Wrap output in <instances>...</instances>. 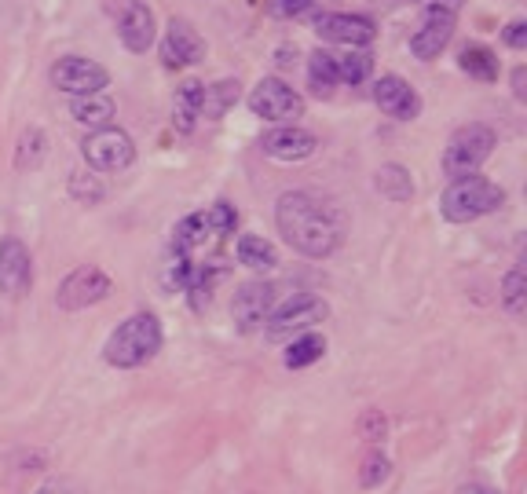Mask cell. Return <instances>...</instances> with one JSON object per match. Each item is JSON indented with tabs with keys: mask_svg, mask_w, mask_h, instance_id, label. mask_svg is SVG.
<instances>
[{
	"mask_svg": "<svg viewBox=\"0 0 527 494\" xmlns=\"http://www.w3.org/2000/svg\"><path fill=\"white\" fill-rule=\"evenodd\" d=\"M275 224L301 257L323 260L341 246V216L308 191L282 194L275 205Z\"/></svg>",
	"mask_w": 527,
	"mask_h": 494,
	"instance_id": "6da1fadb",
	"label": "cell"
},
{
	"mask_svg": "<svg viewBox=\"0 0 527 494\" xmlns=\"http://www.w3.org/2000/svg\"><path fill=\"white\" fill-rule=\"evenodd\" d=\"M502 304H506V312L513 315V319H520V315L527 312V271H524V264H517V268L506 275V282H502Z\"/></svg>",
	"mask_w": 527,
	"mask_h": 494,
	"instance_id": "83f0119b",
	"label": "cell"
},
{
	"mask_svg": "<svg viewBox=\"0 0 527 494\" xmlns=\"http://www.w3.org/2000/svg\"><path fill=\"white\" fill-rule=\"evenodd\" d=\"M454 22H458V11L436 8V4H425L418 30L410 33V52L418 55L421 63H432V59H436V55H440L443 48L451 44Z\"/></svg>",
	"mask_w": 527,
	"mask_h": 494,
	"instance_id": "8fae6325",
	"label": "cell"
},
{
	"mask_svg": "<svg viewBox=\"0 0 527 494\" xmlns=\"http://www.w3.org/2000/svg\"><path fill=\"white\" fill-rule=\"evenodd\" d=\"M458 494H498V491H491L487 484H465V487H458Z\"/></svg>",
	"mask_w": 527,
	"mask_h": 494,
	"instance_id": "74e56055",
	"label": "cell"
},
{
	"mask_svg": "<svg viewBox=\"0 0 527 494\" xmlns=\"http://www.w3.org/2000/svg\"><path fill=\"white\" fill-rule=\"evenodd\" d=\"M249 110L264 121H275V125H297V118L304 114V96L279 77H264L249 92Z\"/></svg>",
	"mask_w": 527,
	"mask_h": 494,
	"instance_id": "5b68a950",
	"label": "cell"
},
{
	"mask_svg": "<svg viewBox=\"0 0 527 494\" xmlns=\"http://www.w3.org/2000/svg\"><path fill=\"white\" fill-rule=\"evenodd\" d=\"M202 96H205L202 81H183V85L176 88V99H173L176 132H194V125L202 118Z\"/></svg>",
	"mask_w": 527,
	"mask_h": 494,
	"instance_id": "ac0fdd59",
	"label": "cell"
},
{
	"mask_svg": "<svg viewBox=\"0 0 527 494\" xmlns=\"http://www.w3.org/2000/svg\"><path fill=\"white\" fill-rule=\"evenodd\" d=\"M209 235H213V231H209V220H205V213L183 216L180 224H176V231H173V253L187 257V253H194L198 246H205V238H209Z\"/></svg>",
	"mask_w": 527,
	"mask_h": 494,
	"instance_id": "ffe728a7",
	"label": "cell"
},
{
	"mask_svg": "<svg viewBox=\"0 0 527 494\" xmlns=\"http://www.w3.org/2000/svg\"><path fill=\"white\" fill-rule=\"evenodd\" d=\"M238 260L253 271H271L275 264H279V253H275V246H271L268 238L242 235L238 238Z\"/></svg>",
	"mask_w": 527,
	"mask_h": 494,
	"instance_id": "603a6c76",
	"label": "cell"
},
{
	"mask_svg": "<svg viewBox=\"0 0 527 494\" xmlns=\"http://www.w3.org/2000/svg\"><path fill=\"white\" fill-rule=\"evenodd\" d=\"M205 59V41L198 37L191 22L173 19L165 26V37H162V63L169 70H187V66L202 63Z\"/></svg>",
	"mask_w": 527,
	"mask_h": 494,
	"instance_id": "9a60e30c",
	"label": "cell"
},
{
	"mask_svg": "<svg viewBox=\"0 0 527 494\" xmlns=\"http://www.w3.org/2000/svg\"><path fill=\"white\" fill-rule=\"evenodd\" d=\"M44 132L41 129H26L22 132V140H19V154H15V165H19L22 172L26 169H37L41 165V158H44Z\"/></svg>",
	"mask_w": 527,
	"mask_h": 494,
	"instance_id": "f1b7e54d",
	"label": "cell"
},
{
	"mask_svg": "<svg viewBox=\"0 0 527 494\" xmlns=\"http://www.w3.org/2000/svg\"><path fill=\"white\" fill-rule=\"evenodd\" d=\"M81 154L92 172H125L132 162H136V143H132L129 132L121 129H96L81 143Z\"/></svg>",
	"mask_w": 527,
	"mask_h": 494,
	"instance_id": "8992f818",
	"label": "cell"
},
{
	"mask_svg": "<svg viewBox=\"0 0 527 494\" xmlns=\"http://www.w3.org/2000/svg\"><path fill=\"white\" fill-rule=\"evenodd\" d=\"M165 333H162V323H158V315L151 312H136L132 319L118 326V330L107 337V355L110 366H118V370H132V366H143L151 363L158 348H162Z\"/></svg>",
	"mask_w": 527,
	"mask_h": 494,
	"instance_id": "7a4b0ae2",
	"label": "cell"
},
{
	"mask_svg": "<svg viewBox=\"0 0 527 494\" xmlns=\"http://www.w3.org/2000/svg\"><path fill=\"white\" fill-rule=\"evenodd\" d=\"M315 0H279V8L286 11V15H304V11L312 8Z\"/></svg>",
	"mask_w": 527,
	"mask_h": 494,
	"instance_id": "8d00e7d4",
	"label": "cell"
},
{
	"mask_svg": "<svg viewBox=\"0 0 527 494\" xmlns=\"http://www.w3.org/2000/svg\"><path fill=\"white\" fill-rule=\"evenodd\" d=\"M205 220H209V231H213V235H235V227H238L235 205H227V202H216L213 209L205 213Z\"/></svg>",
	"mask_w": 527,
	"mask_h": 494,
	"instance_id": "1f68e13d",
	"label": "cell"
},
{
	"mask_svg": "<svg viewBox=\"0 0 527 494\" xmlns=\"http://www.w3.org/2000/svg\"><path fill=\"white\" fill-rule=\"evenodd\" d=\"M491 151H495V129L473 121V125H462V129L447 140L440 165L451 180H458V176H473V172L491 158Z\"/></svg>",
	"mask_w": 527,
	"mask_h": 494,
	"instance_id": "277c9868",
	"label": "cell"
},
{
	"mask_svg": "<svg viewBox=\"0 0 527 494\" xmlns=\"http://www.w3.org/2000/svg\"><path fill=\"white\" fill-rule=\"evenodd\" d=\"M374 103L381 107V114L396 121H414L421 114V96L418 88L407 85L399 74H381L374 81Z\"/></svg>",
	"mask_w": 527,
	"mask_h": 494,
	"instance_id": "5bb4252c",
	"label": "cell"
},
{
	"mask_svg": "<svg viewBox=\"0 0 527 494\" xmlns=\"http://www.w3.org/2000/svg\"><path fill=\"white\" fill-rule=\"evenodd\" d=\"M70 114H74L77 125H85V129H110V121H114V99L96 92V96H77L70 103Z\"/></svg>",
	"mask_w": 527,
	"mask_h": 494,
	"instance_id": "d6986e66",
	"label": "cell"
},
{
	"mask_svg": "<svg viewBox=\"0 0 527 494\" xmlns=\"http://www.w3.org/2000/svg\"><path fill=\"white\" fill-rule=\"evenodd\" d=\"M315 33H319V41L345 44V48H366V44H374L377 26L366 15H352V11H323L315 19Z\"/></svg>",
	"mask_w": 527,
	"mask_h": 494,
	"instance_id": "4fadbf2b",
	"label": "cell"
},
{
	"mask_svg": "<svg viewBox=\"0 0 527 494\" xmlns=\"http://www.w3.org/2000/svg\"><path fill=\"white\" fill-rule=\"evenodd\" d=\"M275 301H279V290L271 282H246L235 290V301H231V315H235V326L242 333H257L264 330L268 315L275 312Z\"/></svg>",
	"mask_w": 527,
	"mask_h": 494,
	"instance_id": "7c38bea8",
	"label": "cell"
},
{
	"mask_svg": "<svg viewBox=\"0 0 527 494\" xmlns=\"http://www.w3.org/2000/svg\"><path fill=\"white\" fill-rule=\"evenodd\" d=\"M70 194H74L77 202L96 205V202H103V183H99V176H96V172L77 169L74 176H70Z\"/></svg>",
	"mask_w": 527,
	"mask_h": 494,
	"instance_id": "f546056e",
	"label": "cell"
},
{
	"mask_svg": "<svg viewBox=\"0 0 527 494\" xmlns=\"http://www.w3.org/2000/svg\"><path fill=\"white\" fill-rule=\"evenodd\" d=\"M33 494H85L81 487L74 484V480H66V476H59V480H44L41 487Z\"/></svg>",
	"mask_w": 527,
	"mask_h": 494,
	"instance_id": "836d02e7",
	"label": "cell"
},
{
	"mask_svg": "<svg viewBox=\"0 0 527 494\" xmlns=\"http://www.w3.org/2000/svg\"><path fill=\"white\" fill-rule=\"evenodd\" d=\"M308 81H312L315 96H323V99L334 96V88L341 85V81H337L334 55H330V52H312V59H308Z\"/></svg>",
	"mask_w": 527,
	"mask_h": 494,
	"instance_id": "484cf974",
	"label": "cell"
},
{
	"mask_svg": "<svg viewBox=\"0 0 527 494\" xmlns=\"http://www.w3.org/2000/svg\"><path fill=\"white\" fill-rule=\"evenodd\" d=\"M502 41L509 44V48H517V52H524L527 48V22L524 19H513L506 26V30H502Z\"/></svg>",
	"mask_w": 527,
	"mask_h": 494,
	"instance_id": "d6a6232c",
	"label": "cell"
},
{
	"mask_svg": "<svg viewBox=\"0 0 527 494\" xmlns=\"http://www.w3.org/2000/svg\"><path fill=\"white\" fill-rule=\"evenodd\" d=\"M326 315H330V304L323 297H315V293H293L290 301L275 304V312L268 315V323L264 330L271 337H286V333H297V330H308V326L323 323Z\"/></svg>",
	"mask_w": 527,
	"mask_h": 494,
	"instance_id": "9c48e42d",
	"label": "cell"
},
{
	"mask_svg": "<svg viewBox=\"0 0 527 494\" xmlns=\"http://www.w3.org/2000/svg\"><path fill=\"white\" fill-rule=\"evenodd\" d=\"M326 355V337L323 333H301V337H293L286 355H282V363L290 366V370H301V366H312L319 363Z\"/></svg>",
	"mask_w": 527,
	"mask_h": 494,
	"instance_id": "44dd1931",
	"label": "cell"
},
{
	"mask_svg": "<svg viewBox=\"0 0 527 494\" xmlns=\"http://www.w3.org/2000/svg\"><path fill=\"white\" fill-rule=\"evenodd\" d=\"M377 191L392 198V202H410L414 198V180H410V172L403 165H381L377 169Z\"/></svg>",
	"mask_w": 527,
	"mask_h": 494,
	"instance_id": "d4e9b609",
	"label": "cell"
},
{
	"mask_svg": "<svg viewBox=\"0 0 527 494\" xmlns=\"http://www.w3.org/2000/svg\"><path fill=\"white\" fill-rule=\"evenodd\" d=\"M388 473H392V465H388V458L381 451H370L363 458V473H359V484L366 487V491H374V487H381L388 480Z\"/></svg>",
	"mask_w": 527,
	"mask_h": 494,
	"instance_id": "4dcf8cb0",
	"label": "cell"
},
{
	"mask_svg": "<svg viewBox=\"0 0 527 494\" xmlns=\"http://www.w3.org/2000/svg\"><path fill=\"white\" fill-rule=\"evenodd\" d=\"M52 85L66 96H96L110 85L107 66H99L96 59H85V55H63L59 63H52Z\"/></svg>",
	"mask_w": 527,
	"mask_h": 494,
	"instance_id": "52a82bcc",
	"label": "cell"
},
{
	"mask_svg": "<svg viewBox=\"0 0 527 494\" xmlns=\"http://www.w3.org/2000/svg\"><path fill=\"white\" fill-rule=\"evenodd\" d=\"M110 290H114V282H110L107 271H99L96 264H85V268L70 271L55 293V301L63 312H81V308H92V304L107 301Z\"/></svg>",
	"mask_w": 527,
	"mask_h": 494,
	"instance_id": "ba28073f",
	"label": "cell"
},
{
	"mask_svg": "<svg viewBox=\"0 0 527 494\" xmlns=\"http://www.w3.org/2000/svg\"><path fill=\"white\" fill-rule=\"evenodd\" d=\"M337 63V81L345 85H363L366 77L374 74V55L363 52V48H348L345 55H334Z\"/></svg>",
	"mask_w": 527,
	"mask_h": 494,
	"instance_id": "cb8c5ba5",
	"label": "cell"
},
{
	"mask_svg": "<svg viewBox=\"0 0 527 494\" xmlns=\"http://www.w3.org/2000/svg\"><path fill=\"white\" fill-rule=\"evenodd\" d=\"M502 202H506V191L487 180V176H476L473 172V176L451 180V187L440 194V213L451 224H473L480 216L502 209Z\"/></svg>",
	"mask_w": 527,
	"mask_h": 494,
	"instance_id": "3957f363",
	"label": "cell"
},
{
	"mask_svg": "<svg viewBox=\"0 0 527 494\" xmlns=\"http://www.w3.org/2000/svg\"><path fill=\"white\" fill-rule=\"evenodd\" d=\"M33 282V257L19 238H0V293L4 297H22Z\"/></svg>",
	"mask_w": 527,
	"mask_h": 494,
	"instance_id": "2e32d148",
	"label": "cell"
},
{
	"mask_svg": "<svg viewBox=\"0 0 527 494\" xmlns=\"http://www.w3.org/2000/svg\"><path fill=\"white\" fill-rule=\"evenodd\" d=\"M110 15L118 22V37L129 52H147L158 37V26H154V11L151 4L143 0H110Z\"/></svg>",
	"mask_w": 527,
	"mask_h": 494,
	"instance_id": "30bf717a",
	"label": "cell"
},
{
	"mask_svg": "<svg viewBox=\"0 0 527 494\" xmlns=\"http://www.w3.org/2000/svg\"><path fill=\"white\" fill-rule=\"evenodd\" d=\"M381 432H385V418H381L377 410H370V414L363 418V436H366V440H377Z\"/></svg>",
	"mask_w": 527,
	"mask_h": 494,
	"instance_id": "e575fe53",
	"label": "cell"
},
{
	"mask_svg": "<svg viewBox=\"0 0 527 494\" xmlns=\"http://www.w3.org/2000/svg\"><path fill=\"white\" fill-rule=\"evenodd\" d=\"M260 147H264V154L279 158V162H304V158L315 154L319 140L308 129H301V125H279V129H271L260 140Z\"/></svg>",
	"mask_w": 527,
	"mask_h": 494,
	"instance_id": "e0dca14e",
	"label": "cell"
},
{
	"mask_svg": "<svg viewBox=\"0 0 527 494\" xmlns=\"http://www.w3.org/2000/svg\"><path fill=\"white\" fill-rule=\"evenodd\" d=\"M238 103V81H213L205 85V96H202V118H224L227 110Z\"/></svg>",
	"mask_w": 527,
	"mask_h": 494,
	"instance_id": "4316f807",
	"label": "cell"
},
{
	"mask_svg": "<svg viewBox=\"0 0 527 494\" xmlns=\"http://www.w3.org/2000/svg\"><path fill=\"white\" fill-rule=\"evenodd\" d=\"M458 66L476 81H498V55L484 44H465L458 55Z\"/></svg>",
	"mask_w": 527,
	"mask_h": 494,
	"instance_id": "7402d4cb",
	"label": "cell"
},
{
	"mask_svg": "<svg viewBox=\"0 0 527 494\" xmlns=\"http://www.w3.org/2000/svg\"><path fill=\"white\" fill-rule=\"evenodd\" d=\"M513 92H517L520 103L527 99V66H517V70H513Z\"/></svg>",
	"mask_w": 527,
	"mask_h": 494,
	"instance_id": "d590c367",
	"label": "cell"
}]
</instances>
